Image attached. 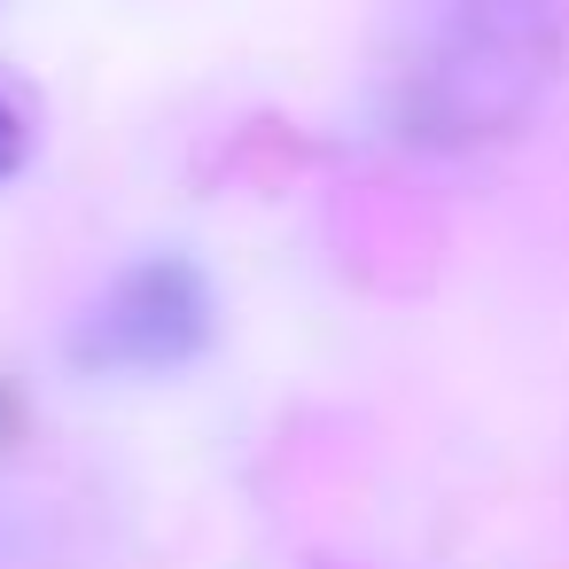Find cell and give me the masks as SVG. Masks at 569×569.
Returning <instances> with one entry per match:
<instances>
[{"label":"cell","mask_w":569,"mask_h":569,"mask_svg":"<svg viewBox=\"0 0 569 569\" xmlns=\"http://www.w3.org/2000/svg\"><path fill=\"white\" fill-rule=\"evenodd\" d=\"M24 164V118H17V102L0 94V180H9Z\"/></svg>","instance_id":"7a4b0ae2"},{"label":"cell","mask_w":569,"mask_h":569,"mask_svg":"<svg viewBox=\"0 0 569 569\" xmlns=\"http://www.w3.org/2000/svg\"><path fill=\"white\" fill-rule=\"evenodd\" d=\"M203 336H211V297H203L196 266L149 258L87 312L79 359L87 367H180Z\"/></svg>","instance_id":"6da1fadb"}]
</instances>
